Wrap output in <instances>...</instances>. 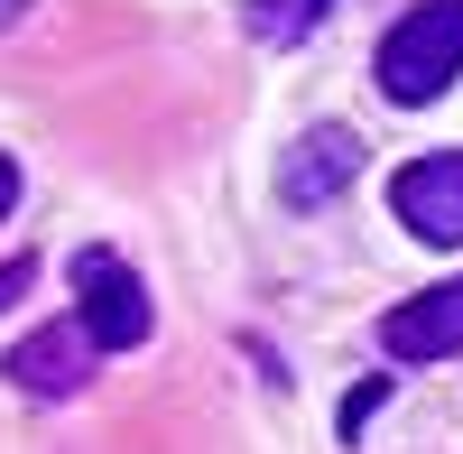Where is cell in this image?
Returning <instances> with one entry per match:
<instances>
[{"instance_id": "cell-5", "label": "cell", "mask_w": 463, "mask_h": 454, "mask_svg": "<svg viewBox=\"0 0 463 454\" xmlns=\"http://www.w3.org/2000/svg\"><path fill=\"white\" fill-rule=\"evenodd\" d=\"M380 353H390V362H445V353H463V279L390 307V316H380Z\"/></svg>"}, {"instance_id": "cell-1", "label": "cell", "mask_w": 463, "mask_h": 454, "mask_svg": "<svg viewBox=\"0 0 463 454\" xmlns=\"http://www.w3.org/2000/svg\"><path fill=\"white\" fill-rule=\"evenodd\" d=\"M463 74V0H417V10L380 37V93L390 102H436Z\"/></svg>"}, {"instance_id": "cell-6", "label": "cell", "mask_w": 463, "mask_h": 454, "mask_svg": "<svg viewBox=\"0 0 463 454\" xmlns=\"http://www.w3.org/2000/svg\"><path fill=\"white\" fill-rule=\"evenodd\" d=\"M93 353H102V344L84 334V316H74V325H37L28 344H10V362H0V371H10L28 399H74V390H84V362H93Z\"/></svg>"}, {"instance_id": "cell-2", "label": "cell", "mask_w": 463, "mask_h": 454, "mask_svg": "<svg viewBox=\"0 0 463 454\" xmlns=\"http://www.w3.org/2000/svg\"><path fill=\"white\" fill-rule=\"evenodd\" d=\"M390 204L417 241H445L463 251V148H427V158H408L390 176Z\"/></svg>"}, {"instance_id": "cell-4", "label": "cell", "mask_w": 463, "mask_h": 454, "mask_svg": "<svg viewBox=\"0 0 463 454\" xmlns=\"http://www.w3.org/2000/svg\"><path fill=\"white\" fill-rule=\"evenodd\" d=\"M353 176H362V139L343 130V121H316V130L279 158V204L316 213V204H334V195H353Z\"/></svg>"}, {"instance_id": "cell-9", "label": "cell", "mask_w": 463, "mask_h": 454, "mask_svg": "<svg viewBox=\"0 0 463 454\" xmlns=\"http://www.w3.org/2000/svg\"><path fill=\"white\" fill-rule=\"evenodd\" d=\"M28 279H37V270H28V260H10V270H0V316H10V307H19V297H28Z\"/></svg>"}, {"instance_id": "cell-10", "label": "cell", "mask_w": 463, "mask_h": 454, "mask_svg": "<svg viewBox=\"0 0 463 454\" xmlns=\"http://www.w3.org/2000/svg\"><path fill=\"white\" fill-rule=\"evenodd\" d=\"M10 204H19V167L0 158V213H10Z\"/></svg>"}, {"instance_id": "cell-11", "label": "cell", "mask_w": 463, "mask_h": 454, "mask_svg": "<svg viewBox=\"0 0 463 454\" xmlns=\"http://www.w3.org/2000/svg\"><path fill=\"white\" fill-rule=\"evenodd\" d=\"M19 10H28V0H0V28H10V19H19Z\"/></svg>"}, {"instance_id": "cell-7", "label": "cell", "mask_w": 463, "mask_h": 454, "mask_svg": "<svg viewBox=\"0 0 463 454\" xmlns=\"http://www.w3.org/2000/svg\"><path fill=\"white\" fill-rule=\"evenodd\" d=\"M334 0H250V37H269V47H297L306 28H325Z\"/></svg>"}, {"instance_id": "cell-3", "label": "cell", "mask_w": 463, "mask_h": 454, "mask_svg": "<svg viewBox=\"0 0 463 454\" xmlns=\"http://www.w3.org/2000/svg\"><path fill=\"white\" fill-rule=\"evenodd\" d=\"M74 288H84V334L102 353H130V344H148V288L121 270L111 251H74Z\"/></svg>"}, {"instance_id": "cell-8", "label": "cell", "mask_w": 463, "mask_h": 454, "mask_svg": "<svg viewBox=\"0 0 463 454\" xmlns=\"http://www.w3.org/2000/svg\"><path fill=\"white\" fill-rule=\"evenodd\" d=\"M380 399H390V381H371V390H353V399H343V436H362V427H371V408H380Z\"/></svg>"}]
</instances>
